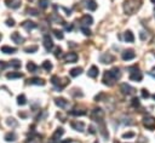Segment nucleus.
<instances>
[{
  "label": "nucleus",
  "mask_w": 155,
  "mask_h": 143,
  "mask_svg": "<svg viewBox=\"0 0 155 143\" xmlns=\"http://www.w3.org/2000/svg\"><path fill=\"white\" fill-rule=\"evenodd\" d=\"M139 8V4L137 0H126L124 3V11L127 15H132Z\"/></svg>",
  "instance_id": "1"
},
{
  "label": "nucleus",
  "mask_w": 155,
  "mask_h": 143,
  "mask_svg": "<svg viewBox=\"0 0 155 143\" xmlns=\"http://www.w3.org/2000/svg\"><path fill=\"white\" fill-rule=\"evenodd\" d=\"M129 73H130V80L132 81H137V83H139V81H142L143 79V74L142 72H141L138 69L137 66H132V67H129Z\"/></svg>",
  "instance_id": "2"
},
{
  "label": "nucleus",
  "mask_w": 155,
  "mask_h": 143,
  "mask_svg": "<svg viewBox=\"0 0 155 143\" xmlns=\"http://www.w3.org/2000/svg\"><path fill=\"white\" fill-rule=\"evenodd\" d=\"M142 122H143V126L145 128H148V130H155V118L152 117V115L144 117Z\"/></svg>",
  "instance_id": "3"
},
{
  "label": "nucleus",
  "mask_w": 155,
  "mask_h": 143,
  "mask_svg": "<svg viewBox=\"0 0 155 143\" xmlns=\"http://www.w3.org/2000/svg\"><path fill=\"white\" fill-rule=\"evenodd\" d=\"M102 81H103V84L107 85V86H113L114 84H115L116 79L112 75L110 70H107V72L103 74V80H102Z\"/></svg>",
  "instance_id": "4"
},
{
  "label": "nucleus",
  "mask_w": 155,
  "mask_h": 143,
  "mask_svg": "<svg viewBox=\"0 0 155 143\" xmlns=\"http://www.w3.org/2000/svg\"><path fill=\"white\" fill-rule=\"evenodd\" d=\"M120 91L123 92L124 95H127V96H131V95H134L136 93V88L132 87L131 85L126 84V83H123L120 85Z\"/></svg>",
  "instance_id": "5"
},
{
  "label": "nucleus",
  "mask_w": 155,
  "mask_h": 143,
  "mask_svg": "<svg viewBox=\"0 0 155 143\" xmlns=\"http://www.w3.org/2000/svg\"><path fill=\"white\" fill-rule=\"evenodd\" d=\"M43 45L45 47V50L46 51H51L53 49V41H52V39L50 35H48V34H45L44 38H43Z\"/></svg>",
  "instance_id": "6"
},
{
  "label": "nucleus",
  "mask_w": 155,
  "mask_h": 143,
  "mask_svg": "<svg viewBox=\"0 0 155 143\" xmlns=\"http://www.w3.org/2000/svg\"><path fill=\"white\" fill-rule=\"evenodd\" d=\"M103 117H104V113H103V111L101 109V108H95V109L92 111V113H91V118L95 121H102Z\"/></svg>",
  "instance_id": "7"
},
{
  "label": "nucleus",
  "mask_w": 155,
  "mask_h": 143,
  "mask_svg": "<svg viewBox=\"0 0 155 143\" xmlns=\"http://www.w3.org/2000/svg\"><path fill=\"white\" fill-rule=\"evenodd\" d=\"M63 133H64V130L62 127H58L57 130L53 132V135H52V137H51V143H57V141L62 137L63 136Z\"/></svg>",
  "instance_id": "8"
},
{
  "label": "nucleus",
  "mask_w": 155,
  "mask_h": 143,
  "mask_svg": "<svg viewBox=\"0 0 155 143\" xmlns=\"http://www.w3.org/2000/svg\"><path fill=\"white\" fill-rule=\"evenodd\" d=\"M114 59H115V57H114L113 55H110V53H103V55H101V57H99V61L104 64L114 62Z\"/></svg>",
  "instance_id": "9"
},
{
  "label": "nucleus",
  "mask_w": 155,
  "mask_h": 143,
  "mask_svg": "<svg viewBox=\"0 0 155 143\" xmlns=\"http://www.w3.org/2000/svg\"><path fill=\"white\" fill-rule=\"evenodd\" d=\"M121 57H123L124 61H131V59H133L134 57H136V53H134V51L132 49H129V50H125L123 52Z\"/></svg>",
  "instance_id": "10"
},
{
  "label": "nucleus",
  "mask_w": 155,
  "mask_h": 143,
  "mask_svg": "<svg viewBox=\"0 0 155 143\" xmlns=\"http://www.w3.org/2000/svg\"><path fill=\"white\" fill-rule=\"evenodd\" d=\"M80 23H81V27H89L93 23V18L91 15H84L80 19Z\"/></svg>",
  "instance_id": "11"
},
{
  "label": "nucleus",
  "mask_w": 155,
  "mask_h": 143,
  "mask_svg": "<svg viewBox=\"0 0 155 143\" xmlns=\"http://www.w3.org/2000/svg\"><path fill=\"white\" fill-rule=\"evenodd\" d=\"M83 4L85 8L90 11H95L97 9V3L95 0H83Z\"/></svg>",
  "instance_id": "12"
},
{
  "label": "nucleus",
  "mask_w": 155,
  "mask_h": 143,
  "mask_svg": "<svg viewBox=\"0 0 155 143\" xmlns=\"http://www.w3.org/2000/svg\"><path fill=\"white\" fill-rule=\"evenodd\" d=\"M78 55L75 52H68L67 55L64 56V61L67 63H75L76 61H78Z\"/></svg>",
  "instance_id": "13"
},
{
  "label": "nucleus",
  "mask_w": 155,
  "mask_h": 143,
  "mask_svg": "<svg viewBox=\"0 0 155 143\" xmlns=\"http://www.w3.org/2000/svg\"><path fill=\"white\" fill-rule=\"evenodd\" d=\"M72 127L74 128V130H76L79 132H83L85 130V124L83 121H72Z\"/></svg>",
  "instance_id": "14"
},
{
  "label": "nucleus",
  "mask_w": 155,
  "mask_h": 143,
  "mask_svg": "<svg viewBox=\"0 0 155 143\" xmlns=\"http://www.w3.org/2000/svg\"><path fill=\"white\" fill-rule=\"evenodd\" d=\"M11 40L13 43H16V44H22L24 41V38L18 32H15V33L11 34Z\"/></svg>",
  "instance_id": "15"
},
{
  "label": "nucleus",
  "mask_w": 155,
  "mask_h": 143,
  "mask_svg": "<svg viewBox=\"0 0 155 143\" xmlns=\"http://www.w3.org/2000/svg\"><path fill=\"white\" fill-rule=\"evenodd\" d=\"M5 4L8 8L18 9L19 6H21V0H5Z\"/></svg>",
  "instance_id": "16"
},
{
  "label": "nucleus",
  "mask_w": 155,
  "mask_h": 143,
  "mask_svg": "<svg viewBox=\"0 0 155 143\" xmlns=\"http://www.w3.org/2000/svg\"><path fill=\"white\" fill-rule=\"evenodd\" d=\"M55 103H56L57 107L64 109V108H67V106H68V101H67L65 98H63V97H57V98H55Z\"/></svg>",
  "instance_id": "17"
},
{
  "label": "nucleus",
  "mask_w": 155,
  "mask_h": 143,
  "mask_svg": "<svg viewBox=\"0 0 155 143\" xmlns=\"http://www.w3.org/2000/svg\"><path fill=\"white\" fill-rule=\"evenodd\" d=\"M22 27H23V28H24L27 32H30V30H33V29L37 28V23L32 22V21H24V22L22 23Z\"/></svg>",
  "instance_id": "18"
},
{
  "label": "nucleus",
  "mask_w": 155,
  "mask_h": 143,
  "mask_svg": "<svg viewBox=\"0 0 155 143\" xmlns=\"http://www.w3.org/2000/svg\"><path fill=\"white\" fill-rule=\"evenodd\" d=\"M51 83H52L53 85H55V86H57V87L59 88V90H62V88L67 85V84H62V83H61V79H59L57 75H53V77L51 78Z\"/></svg>",
  "instance_id": "19"
},
{
  "label": "nucleus",
  "mask_w": 155,
  "mask_h": 143,
  "mask_svg": "<svg viewBox=\"0 0 155 143\" xmlns=\"http://www.w3.org/2000/svg\"><path fill=\"white\" fill-rule=\"evenodd\" d=\"M28 84L30 85H38V86H44L45 85V80L40 79V78H32L28 80Z\"/></svg>",
  "instance_id": "20"
},
{
  "label": "nucleus",
  "mask_w": 155,
  "mask_h": 143,
  "mask_svg": "<svg viewBox=\"0 0 155 143\" xmlns=\"http://www.w3.org/2000/svg\"><path fill=\"white\" fill-rule=\"evenodd\" d=\"M98 73H99L98 68H97L96 66H92L90 69H89V72H87V75H89L90 78H92V79H95V78L98 75Z\"/></svg>",
  "instance_id": "21"
},
{
  "label": "nucleus",
  "mask_w": 155,
  "mask_h": 143,
  "mask_svg": "<svg viewBox=\"0 0 155 143\" xmlns=\"http://www.w3.org/2000/svg\"><path fill=\"white\" fill-rule=\"evenodd\" d=\"M1 52L6 53V55H10V53H15L17 51L16 47H11V46H8V45H5V46H1Z\"/></svg>",
  "instance_id": "22"
},
{
  "label": "nucleus",
  "mask_w": 155,
  "mask_h": 143,
  "mask_svg": "<svg viewBox=\"0 0 155 143\" xmlns=\"http://www.w3.org/2000/svg\"><path fill=\"white\" fill-rule=\"evenodd\" d=\"M124 39H125V41H127V43H133L134 41L133 33L131 30H126L125 34H124Z\"/></svg>",
  "instance_id": "23"
},
{
  "label": "nucleus",
  "mask_w": 155,
  "mask_h": 143,
  "mask_svg": "<svg viewBox=\"0 0 155 143\" xmlns=\"http://www.w3.org/2000/svg\"><path fill=\"white\" fill-rule=\"evenodd\" d=\"M25 143H41V136L40 135H34L25 141Z\"/></svg>",
  "instance_id": "24"
},
{
  "label": "nucleus",
  "mask_w": 155,
  "mask_h": 143,
  "mask_svg": "<svg viewBox=\"0 0 155 143\" xmlns=\"http://www.w3.org/2000/svg\"><path fill=\"white\" fill-rule=\"evenodd\" d=\"M83 73V68H80V67H76V68H73V69L69 70V74H70V77L73 78H75L78 75H80V74Z\"/></svg>",
  "instance_id": "25"
},
{
  "label": "nucleus",
  "mask_w": 155,
  "mask_h": 143,
  "mask_svg": "<svg viewBox=\"0 0 155 143\" xmlns=\"http://www.w3.org/2000/svg\"><path fill=\"white\" fill-rule=\"evenodd\" d=\"M23 74L19 73V72H11L6 74V78L8 79H18V78H22Z\"/></svg>",
  "instance_id": "26"
},
{
  "label": "nucleus",
  "mask_w": 155,
  "mask_h": 143,
  "mask_svg": "<svg viewBox=\"0 0 155 143\" xmlns=\"http://www.w3.org/2000/svg\"><path fill=\"white\" fill-rule=\"evenodd\" d=\"M110 73H112V75L115 78L116 80H119L120 78H121V72H120V69L118 67H114V68H112L110 69Z\"/></svg>",
  "instance_id": "27"
},
{
  "label": "nucleus",
  "mask_w": 155,
  "mask_h": 143,
  "mask_svg": "<svg viewBox=\"0 0 155 143\" xmlns=\"http://www.w3.org/2000/svg\"><path fill=\"white\" fill-rule=\"evenodd\" d=\"M72 115H75V117H83V115L86 114V111L84 109H78V108H75V109H73L69 112Z\"/></svg>",
  "instance_id": "28"
},
{
  "label": "nucleus",
  "mask_w": 155,
  "mask_h": 143,
  "mask_svg": "<svg viewBox=\"0 0 155 143\" xmlns=\"http://www.w3.org/2000/svg\"><path fill=\"white\" fill-rule=\"evenodd\" d=\"M5 141L6 142H15L16 141V135L15 132H9L5 135Z\"/></svg>",
  "instance_id": "29"
},
{
  "label": "nucleus",
  "mask_w": 155,
  "mask_h": 143,
  "mask_svg": "<svg viewBox=\"0 0 155 143\" xmlns=\"http://www.w3.org/2000/svg\"><path fill=\"white\" fill-rule=\"evenodd\" d=\"M50 21H51V22H53V23H59V22H62V23L64 24V22L62 21V18H61L59 16H57L56 13H53V15H51V16H50Z\"/></svg>",
  "instance_id": "30"
},
{
  "label": "nucleus",
  "mask_w": 155,
  "mask_h": 143,
  "mask_svg": "<svg viewBox=\"0 0 155 143\" xmlns=\"http://www.w3.org/2000/svg\"><path fill=\"white\" fill-rule=\"evenodd\" d=\"M10 66L12 68H16V69H18V68H21L22 63H21V61H18V59H12V61H10Z\"/></svg>",
  "instance_id": "31"
},
{
  "label": "nucleus",
  "mask_w": 155,
  "mask_h": 143,
  "mask_svg": "<svg viewBox=\"0 0 155 143\" xmlns=\"http://www.w3.org/2000/svg\"><path fill=\"white\" fill-rule=\"evenodd\" d=\"M38 49H39V47L37 45L28 46V47H25V49H24V52H27V53H34V52L38 51Z\"/></svg>",
  "instance_id": "32"
},
{
  "label": "nucleus",
  "mask_w": 155,
  "mask_h": 143,
  "mask_svg": "<svg viewBox=\"0 0 155 143\" xmlns=\"http://www.w3.org/2000/svg\"><path fill=\"white\" fill-rule=\"evenodd\" d=\"M17 103L19 104V106H24L25 103H27V98H25V96L22 93V95H19V96L17 97Z\"/></svg>",
  "instance_id": "33"
},
{
  "label": "nucleus",
  "mask_w": 155,
  "mask_h": 143,
  "mask_svg": "<svg viewBox=\"0 0 155 143\" xmlns=\"http://www.w3.org/2000/svg\"><path fill=\"white\" fill-rule=\"evenodd\" d=\"M49 5H50V0H39V6L41 9H48L49 8Z\"/></svg>",
  "instance_id": "34"
},
{
  "label": "nucleus",
  "mask_w": 155,
  "mask_h": 143,
  "mask_svg": "<svg viewBox=\"0 0 155 143\" xmlns=\"http://www.w3.org/2000/svg\"><path fill=\"white\" fill-rule=\"evenodd\" d=\"M45 70H48V72H50L51 69H52V63L50 62V61H44L43 62V66H41Z\"/></svg>",
  "instance_id": "35"
},
{
  "label": "nucleus",
  "mask_w": 155,
  "mask_h": 143,
  "mask_svg": "<svg viewBox=\"0 0 155 143\" xmlns=\"http://www.w3.org/2000/svg\"><path fill=\"white\" fill-rule=\"evenodd\" d=\"M37 66H35V63L34 62H29L28 64H27V69H28L30 73H34L35 70H37Z\"/></svg>",
  "instance_id": "36"
},
{
  "label": "nucleus",
  "mask_w": 155,
  "mask_h": 143,
  "mask_svg": "<svg viewBox=\"0 0 155 143\" xmlns=\"http://www.w3.org/2000/svg\"><path fill=\"white\" fill-rule=\"evenodd\" d=\"M131 106H132L133 108H137V107H139V106H141V102H139V99H138L137 97H133V98L131 99Z\"/></svg>",
  "instance_id": "37"
},
{
  "label": "nucleus",
  "mask_w": 155,
  "mask_h": 143,
  "mask_svg": "<svg viewBox=\"0 0 155 143\" xmlns=\"http://www.w3.org/2000/svg\"><path fill=\"white\" fill-rule=\"evenodd\" d=\"M53 34H55V37H56L57 39H59V40H62V39L64 38L63 33L61 32V30H58V29H55V30H53Z\"/></svg>",
  "instance_id": "38"
},
{
  "label": "nucleus",
  "mask_w": 155,
  "mask_h": 143,
  "mask_svg": "<svg viewBox=\"0 0 155 143\" xmlns=\"http://www.w3.org/2000/svg\"><path fill=\"white\" fill-rule=\"evenodd\" d=\"M141 95H142L143 98H149L150 97V93L148 92L147 88H142V90H141Z\"/></svg>",
  "instance_id": "39"
},
{
  "label": "nucleus",
  "mask_w": 155,
  "mask_h": 143,
  "mask_svg": "<svg viewBox=\"0 0 155 143\" xmlns=\"http://www.w3.org/2000/svg\"><path fill=\"white\" fill-rule=\"evenodd\" d=\"M6 124H8L9 126H16L17 121H15V119H13V118H9L8 121H6Z\"/></svg>",
  "instance_id": "40"
},
{
  "label": "nucleus",
  "mask_w": 155,
  "mask_h": 143,
  "mask_svg": "<svg viewBox=\"0 0 155 143\" xmlns=\"http://www.w3.org/2000/svg\"><path fill=\"white\" fill-rule=\"evenodd\" d=\"M27 13H28V15H32V16H38V10L37 9H28L27 10Z\"/></svg>",
  "instance_id": "41"
},
{
  "label": "nucleus",
  "mask_w": 155,
  "mask_h": 143,
  "mask_svg": "<svg viewBox=\"0 0 155 143\" xmlns=\"http://www.w3.org/2000/svg\"><path fill=\"white\" fill-rule=\"evenodd\" d=\"M81 32L85 34L86 37H90V35H91V30L87 28V27H81Z\"/></svg>",
  "instance_id": "42"
},
{
  "label": "nucleus",
  "mask_w": 155,
  "mask_h": 143,
  "mask_svg": "<svg viewBox=\"0 0 155 143\" xmlns=\"http://www.w3.org/2000/svg\"><path fill=\"white\" fill-rule=\"evenodd\" d=\"M55 56H56V58H61V57H62V49H61V47H56Z\"/></svg>",
  "instance_id": "43"
},
{
  "label": "nucleus",
  "mask_w": 155,
  "mask_h": 143,
  "mask_svg": "<svg viewBox=\"0 0 155 143\" xmlns=\"http://www.w3.org/2000/svg\"><path fill=\"white\" fill-rule=\"evenodd\" d=\"M6 26H8V27H13V26H15V21H13L12 18L6 19Z\"/></svg>",
  "instance_id": "44"
},
{
  "label": "nucleus",
  "mask_w": 155,
  "mask_h": 143,
  "mask_svg": "<svg viewBox=\"0 0 155 143\" xmlns=\"http://www.w3.org/2000/svg\"><path fill=\"white\" fill-rule=\"evenodd\" d=\"M133 136H134L133 132H126V133L123 135V138H131V137H133Z\"/></svg>",
  "instance_id": "45"
},
{
  "label": "nucleus",
  "mask_w": 155,
  "mask_h": 143,
  "mask_svg": "<svg viewBox=\"0 0 155 143\" xmlns=\"http://www.w3.org/2000/svg\"><path fill=\"white\" fill-rule=\"evenodd\" d=\"M6 67H8V64H6V63L4 62V61H0V72L4 70Z\"/></svg>",
  "instance_id": "46"
},
{
  "label": "nucleus",
  "mask_w": 155,
  "mask_h": 143,
  "mask_svg": "<svg viewBox=\"0 0 155 143\" xmlns=\"http://www.w3.org/2000/svg\"><path fill=\"white\" fill-rule=\"evenodd\" d=\"M63 26H64V29H65V30H69V32H70V30L73 29V24H72V23H70V24H67V23H64Z\"/></svg>",
  "instance_id": "47"
},
{
  "label": "nucleus",
  "mask_w": 155,
  "mask_h": 143,
  "mask_svg": "<svg viewBox=\"0 0 155 143\" xmlns=\"http://www.w3.org/2000/svg\"><path fill=\"white\" fill-rule=\"evenodd\" d=\"M58 143H72V140L68 138V140H64V141H59Z\"/></svg>",
  "instance_id": "48"
},
{
  "label": "nucleus",
  "mask_w": 155,
  "mask_h": 143,
  "mask_svg": "<svg viewBox=\"0 0 155 143\" xmlns=\"http://www.w3.org/2000/svg\"><path fill=\"white\" fill-rule=\"evenodd\" d=\"M139 37H141V39H142V40H144V39H145V34H144V32H141V33H139Z\"/></svg>",
  "instance_id": "49"
},
{
  "label": "nucleus",
  "mask_w": 155,
  "mask_h": 143,
  "mask_svg": "<svg viewBox=\"0 0 155 143\" xmlns=\"http://www.w3.org/2000/svg\"><path fill=\"white\" fill-rule=\"evenodd\" d=\"M89 128H90V132H91V133H95V128H93L92 126H90Z\"/></svg>",
  "instance_id": "50"
},
{
  "label": "nucleus",
  "mask_w": 155,
  "mask_h": 143,
  "mask_svg": "<svg viewBox=\"0 0 155 143\" xmlns=\"http://www.w3.org/2000/svg\"><path fill=\"white\" fill-rule=\"evenodd\" d=\"M150 1H152L153 4H155V0H150Z\"/></svg>",
  "instance_id": "51"
},
{
  "label": "nucleus",
  "mask_w": 155,
  "mask_h": 143,
  "mask_svg": "<svg viewBox=\"0 0 155 143\" xmlns=\"http://www.w3.org/2000/svg\"><path fill=\"white\" fill-rule=\"evenodd\" d=\"M1 38H3V35H1V34H0V40H1Z\"/></svg>",
  "instance_id": "52"
},
{
  "label": "nucleus",
  "mask_w": 155,
  "mask_h": 143,
  "mask_svg": "<svg viewBox=\"0 0 155 143\" xmlns=\"http://www.w3.org/2000/svg\"><path fill=\"white\" fill-rule=\"evenodd\" d=\"M153 98H154V99H155V95H153Z\"/></svg>",
  "instance_id": "53"
},
{
  "label": "nucleus",
  "mask_w": 155,
  "mask_h": 143,
  "mask_svg": "<svg viewBox=\"0 0 155 143\" xmlns=\"http://www.w3.org/2000/svg\"><path fill=\"white\" fill-rule=\"evenodd\" d=\"M93 143H98V142H93Z\"/></svg>",
  "instance_id": "54"
},
{
  "label": "nucleus",
  "mask_w": 155,
  "mask_h": 143,
  "mask_svg": "<svg viewBox=\"0 0 155 143\" xmlns=\"http://www.w3.org/2000/svg\"><path fill=\"white\" fill-rule=\"evenodd\" d=\"M154 12H155V10H154Z\"/></svg>",
  "instance_id": "55"
}]
</instances>
